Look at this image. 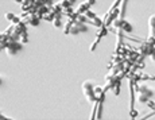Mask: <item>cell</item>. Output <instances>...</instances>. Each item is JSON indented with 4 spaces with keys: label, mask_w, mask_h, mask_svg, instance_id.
Segmentation results:
<instances>
[{
    "label": "cell",
    "mask_w": 155,
    "mask_h": 120,
    "mask_svg": "<svg viewBox=\"0 0 155 120\" xmlns=\"http://www.w3.org/2000/svg\"><path fill=\"white\" fill-rule=\"evenodd\" d=\"M155 91L148 84H139L136 85V101L139 104H147L154 96Z\"/></svg>",
    "instance_id": "obj_1"
},
{
    "label": "cell",
    "mask_w": 155,
    "mask_h": 120,
    "mask_svg": "<svg viewBox=\"0 0 155 120\" xmlns=\"http://www.w3.org/2000/svg\"><path fill=\"white\" fill-rule=\"evenodd\" d=\"M86 30H88V26L85 23L78 22L74 18H69L66 26H65L64 32L65 35H76V34H80V32H85Z\"/></svg>",
    "instance_id": "obj_2"
},
{
    "label": "cell",
    "mask_w": 155,
    "mask_h": 120,
    "mask_svg": "<svg viewBox=\"0 0 155 120\" xmlns=\"http://www.w3.org/2000/svg\"><path fill=\"white\" fill-rule=\"evenodd\" d=\"M94 88H96V82H94V81L86 80V81H84V82H82V92H84V96L86 97V100H88L91 104L97 103Z\"/></svg>",
    "instance_id": "obj_3"
},
{
    "label": "cell",
    "mask_w": 155,
    "mask_h": 120,
    "mask_svg": "<svg viewBox=\"0 0 155 120\" xmlns=\"http://www.w3.org/2000/svg\"><path fill=\"white\" fill-rule=\"evenodd\" d=\"M112 27H115L116 30H121L123 32H132L134 27L131 23H128L124 18H116L115 20L112 22Z\"/></svg>",
    "instance_id": "obj_4"
},
{
    "label": "cell",
    "mask_w": 155,
    "mask_h": 120,
    "mask_svg": "<svg viewBox=\"0 0 155 120\" xmlns=\"http://www.w3.org/2000/svg\"><path fill=\"white\" fill-rule=\"evenodd\" d=\"M138 50L143 57H148V55L153 57L155 54V43L151 41H146V42H143L140 49H138Z\"/></svg>",
    "instance_id": "obj_5"
},
{
    "label": "cell",
    "mask_w": 155,
    "mask_h": 120,
    "mask_svg": "<svg viewBox=\"0 0 155 120\" xmlns=\"http://www.w3.org/2000/svg\"><path fill=\"white\" fill-rule=\"evenodd\" d=\"M107 34H108V27H107L105 25H103V27H100L99 28V32H97V35H96V39H94V42L91 45V52H94V49L97 47V45L100 43L101 38L105 37Z\"/></svg>",
    "instance_id": "obj_6"
},
{
    "label": "cell",
    "mask_w": 155,
    "mask_h": 120,
    "mask_svg": "<svg viewBox=\"0 0 155 120\" xmlns=\"http://www.w3.org/2000/svg\"><path fill=\"white\" fill-rule=\"evenodd\" d=\"M23 22L26 23V25H31V26H38L39 25V18L35 14H27V16L22 18Z\"/></svg>",
    "instance_id": "obj_7"
},
{
    "label": "cell",
    "mask_w": 155,
    "mask_h": 120,
    "mask_svg": "<svg viewBox=\"0 0 155 120\" xmlns=\"http://www.w3.org/2000/svg\"><path fill=\"white\" fill-rule=\"evenodd\" d=\"M148 27H150V32H148V38L155 37V15H151L148 19Z\"/></svg>",
    "instance_id": "obj_8"
},
{
    "label": "cell",
    "mask_w": 155,
    "mask_h": 120,
    "mask_svg": "<svg viewBox=\"0 0 155 120\" xmlns=\"http://www.w3.org/2000/svg\"><path fill=\"white\" fill-rule=\"evenodd\" d=\"M61 16H62V14L58 15V16L53 20V25H54V27H57V28H59V27H61Z\"/></svg>",
    "instance_id": "obj_9"
}]
</instances>
